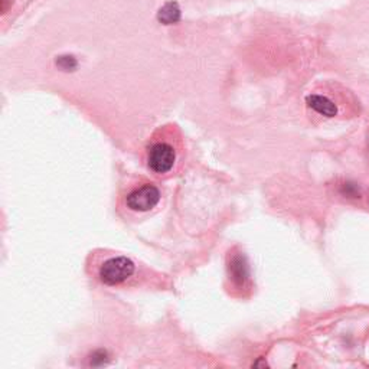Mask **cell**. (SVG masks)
<instances>
[{"mask_svg":"<svg viewBox=\"0 0 369 369\" xmlns=\"http://www.w3.org/2000/svg\"><path fill=\"white\" fill-rule=\"evenodd\" d=\"M227 273H228V280L231 281V286L234 290H248L250 283H251V274H250V267L246 255L241 253H229L228 255V262H227Z\"/></svg>","mask_w":369,"mask_h":369,"instance_id":"cell-4","label":"cell"},{"mask_svg":"<svg viewBox=\"0 0 369 369\" xmlns=\"http://www.w3.org/2000/svg\"><path fill=\"white\" fill-rule=\"evenodd\" d=\"M86 269L90 279L105 288L127 290L163 286V276L116 250L98 248L91 251Z\"/></svg>","mask_w":369,"mask_h":369,"instance_id":"cell-1","label":"cell"},{"mask_svg":"<svg viewBox=\"0 0 369 369\" xmlns=\"http://www.w3.org/2000/svg\"><path fill=\"white\" fill-rule=\"evenodd\" d=\"M306 102L313 112H316L321 116H325L328 119H332L337 114V105L330 98H328L326 95L310 94L306 98Z\"/></svg>","mask_w":369,"mask_h":369,"instance_id":"cell-5","label":"cell"},{"mask_svg":"<svg viewBox=\"0 0 369 369\" xmlns=\"http://www.w3.org/2000/svg\"><path fill=\"white\" fill-rule=\"evenodd\" d=\"M159 20L163 22L165 25H172L179 20L180 18V9L176 2H169L166 4L161 11H159Z\"/></svg>","mask_w":369,"mask_h":369,"instance_id":"cell-6","label":"cell"},{"mask_svg":"<svg viewBox=\"0 0 369 369\" xmlns=\"http://www.w3.org/2000/svg\"><path fill=\"white\" fill-rule=\"evenodd\" d=\"M165 201V191L159 180L146 176L128 177L120 184L116 209L127 222H142L159 213Z\"/></svg>","mask_w":369,"mask_h":369,"instance_id":"cell-3","label":"cell"},{"mask_svg":"<svg viewBox=\"0 0 369 369\" xmlns=\"http://www.w3.org/2000/svg\"><path fill=\"white\" fill-rule=\"evenodd\" d=\"M143 163L152 177L168 180L177 176L184 166V143L176 126L157 128L143 150Z\"/></svg>","mask_w":369,"mask_h":369,"instance_id":"cell-2","label":"cell"}]
</instances>
